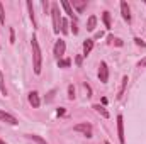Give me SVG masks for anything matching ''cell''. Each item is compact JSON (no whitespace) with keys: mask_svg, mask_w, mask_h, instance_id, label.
Returning a JSON list of instances; mask_svg holds the SVG:
<instances>
[{"mask_svg":"<svg viewBox=\"0 0 146 144\" xmlns=\"http://www.w3.org/2000/svg\"><path fill=\"white\" fill-rule=\"evenodd\" d=\"M68 98H70V100H73V98H75V88H73V85H70V87H68Z\"/></svg>","mask_w":146,"mask_h":144,"instance_id":"22","label":"cell"},{"mask_svg":"<svg viewBox=\"0 0 146 144\" xmlns=\"http://www.w3.org/2000/svg\"><path fill=\"white\" fill-rule=\"evenodd\" d=\"M92 49H94V39H87V41L83 42V54L88 56Z\"/></svg>","mask_w":146,"mask_h":144,"instance_id":"10","label":"cell"},{"mask_svg":"<svg viewBox=\"0 0 146 144\" xmlns=\"http://www.w3.org/2000/svg\"><path fill=\"white\" fill-rule=\"evenodd\" d=\"M58 115H65V108H58Z\"/></svg>","mask_w":146,"mask_h":144,"instance_id":"29","label":"cell"},{"mask_svg":"<svg viewBox=\"0 0 146 144\" xmlns=\"http://www.w3.org/2000/svg\"><path fill=\"white\" fill-rule=\"evenodd\" d=\"M73 131H75V132H82V134H83V136H87V137H92V126H90L88 122L76 124V126L73 127Z\"/></svg>","mask_w":146,"mask_h":144,"instance_id":"3","label":"cell"},{"mask_svg":"<svg viewBox=\"0 0 146 144\" xmlns=\"http://www.w3.org/2000/svg\"><path fill=\"white\" fill-rule=\"evenodd\" d=\"M31 48H33V59H34V73L39 75L41 73V63H42V56H41V48L36 37H33L31 41Z\"/></svg>","mask_w":146,"mask_h":144,"instance_id":"1","label":"cell"},{"mask_svg":"<svg viewBox=\"0 0 146 144\" xmlns=\"http://www.w3.org/2000/svg\"><path fill=\"white\" fill-rule=\"evenodd\" d=\"M106 144H110V143H106Z\"/></svg>","mask_w":146,"mask_h":144,"instance_id":"32","label":"cell"},{"mask_svg":"<svg viewBox=\"0 0 146 144\" xmlns=\"http://www.w3.org/2000/svg\"><path fill=\"white\" fill-rule=\"evenodd\" d=\"M85 90H87V93H88V95H87V97H92V95H90V93H92V90H90V87H88V85H87V83H85Z\"/></svg>","mask_w":146,"mask_h":144,"instance_id":"28","label":"cell"},{"mask_svg":"<svg viewBox=\"0 0 146 144\" xmlns=\"http://www.w3.org/2000/svg\"><path fill=\"white\" fill-rule=\"evenodd\" d=\"M139 66H146V59H143V61L139 63Z\"/></svg>","mask_w":146,"mask_h":144,"instance_id":"30","label":"cell"},{"mask_svg":"<svg viewBox=\"0 0 146 144\" xmlns=\"http://www.w3.org/2000/svg\"><path fill=\"white\" fill-rule=\"evenodd\" d=\"M0 92H2V95H7V88H5V81H3L2 71H0Z\"/></svg>","mask_w":146,"mask_h":144,"instance_id":"18","label":"cell"},{"mask_svg":"<svg viewBox=\"0 0 146 144\" xmlns=\"http://www.w3.org/2000/svg\"><path fill=\"white\" fill-rule=\"evenodd\" d=\"M73 7L76 9V12H78V14H82V12L85 10V7H87V2H78V0H73Z\"/></svg>","mask_w":146,"mask_h":144,"instance_id":"12","label":"cell"},{"mask_svg":"<svg viewBox=\"0 0 146 144\" xmlns=\"http://www.w3.org/2000/svg\"><path fill=\"white\" fill-rule=\"evenodd\" d=\"M27 137H29V139H33V141H36L37 144H48L46 141H44V139H42V137H39V136H34V134H31V136H27Z\"/></svg>","mask_w":146,"mask_h":144,"instance_id":"20","label":"cell"},{"mask_svg":"<svg viewBox=\"0 0 146 144\" xmlns=\"http://www.w3.org/2000/svg\"><path fill=\"white\" fill-rule=\"evenodd\" d=\"M94 108H95V110H97V112H99V114L104 117V119H109V112L102 107V105H94Z\"/></svg>","mask_w":146,"mask_h":144,"instance_id":"14","label":"cell"},{"mask_svg":"<svg viewBox=\"0 0 146 144\" xmlns=\"http://www.w3.org/2000/svg\"><path fill=\"white\" fill-rule=\"evenodd\" d=\"M126 85H127V76H122V83H121V90H119V95H117V98H121V97H122Z\"/></svg>","mask_w":146,"mask_h":144,"instance_id":"17","label":"cell"},{"mask_svg":"<svg viewBox=\"0 0 146 144\" xmlns=\"http://www.w3.org/2000/svg\"><path fill=\"white\" fill-rule=\"evenodd\" d=\"M54 92H56V90H51V92H49V97L46 98L48 102H51V100H53V95H54Z\"/></svg>","mask_w":146,"mask_h":144,"instance_id":"27","label":"cell"},{"mask_svg":"<svg viewBox=\"0 0 146 144\" xmlns=\"http://www.w3.org/2000/svg\"><path fill=\"white\" fill-rule=\"evenodd\" d=\"M61 5H63L65 12H66L70 17H73V20H75V12H73V9H72V5H70V2H68V0H61Z\"/></svg>","mask_w":146,"mask_h":144,"instance_id":"11","label":"cell"},{"mask_svg":"<svg viewBox=\"0 0 146 144\" xmlns=\"http://www.w3.org/2000/svg\"><path fill=\"white\" fill-rule=\"evenodd\" d=\"M72 65V59H58V66L60 68H66Z\"/></svg>","mask_w":146,"mask_h":144,"instance_id":"19","label":"cell"},{"mask_svg":"<svg viewBox=\"0 0 146 144\" xmlns=\"http://www.w3.org/2000/svg\"><path fill=\"white\" fill-rule=\"evenodd\" d=\"M0 22L5 24V12H3V5L0 3Z\"/></svg>","mask_w":146,"mask_h":144,"instance_id":"23","label":"cell"},{"mask_svg":"<svg viewBox=\"0 0 146 144\" xmlns=\"http://www.w3.org/2000/svg\"><path fill=\"white\" fill-rule=\"evenodd\" d=\"M65 51H66V44H65V41H63V39L56 41V44H54V56L60 59V58L65 54Z\"/></svg>","mask_w":146,"mask_h":144,"instance_id":"5","label":"cell"},{"mask_svg":"<svg viewBox=\"0 0 146 144\" xmlns=\"http://www.w3.org/2000/svg\"><path fill=\"white\" fill-rule=\"evenodd\" d=\"M102 20H104L106 27L110 29V14H109V12H104V14H102Z\"/></svg>","mask_w":146,"mask_h":144,"instance_id":"16","label":"cell"},{"mask_svg":"<svg viewBox=\"0 0 146 144\" xmlns=\"http://www.w3.org/2000/svg\"><path fill=\"white\" fill-rule=\"evenodd\" d=\"M29 104H31L34 108H37L39 105H41V100H39L37 92H31V93H29Z\"/></svg>","mask_w":146,"mask_h":144,"instance_id":"9","label":"cell"},{"mask_svg":"<svg viewBox=\"0 0 146 144\" xmlns=\"http://www.w3.org/2000/svg\"><path fill=\"white\" fill-rule=\"evenodd\" d=\"M134 41H136V44H138V46H141V48H145V46H146V44L143 42V41H141V39H139V37H136Z\"/></svg>","mask_w":146,"mask_h":144,"instance_id":"25","label":"cell"},{"mask_svg":"<svg viewBox=\"0 0 146 144\" xmlns=\"http://www.w3.org/2000/svg\"><path fill=\"white\" fill-rule=\"evenodd\" d=\"M10 42H15V32H14V29H10Z\"/></svg>","mask_w":146,"mask_h":144,"instance_id":"26","label":"cell"},{"mask_svg":"<svg viewBox=\"0 0 146 144\" xmlns=\"http://www.w3.org/2000/svg\"><path fill=\"white\" fill-rule=\"evenodd\" d=\"M61 32H63V34L68 32V20H65V19L61 20Z\"/></svg>","mask_w":146,"mask_h":144,"instance_id":"21","label":"cell"},{"mask_svg":"<svg viewBox=\"0 0 146 144\" xmlns=\"http://www.w3.org/2000/svg\"><path fill=\"white\" fill-rule=\"evenodd\" d=\"M51 15H53V31L56 32V34H60V31H61V15H60V7L56 5V3H53V7H51Z\"/></svg>","mask_w":146,"mask_h":144,"instance_id":"2","label":"cell"},{"mask_svg":"<svg viewBox=\"0 0 146 144\" xmlns=\"http://www.w3.org/2000/svg\"><path fill=\"white\" fill-rule=\"evenodd\" d=\"M121 12H122V17H124V20L131 22V10H129V5H127V2H121Z\"/></svg>","mask_w":146,"mask_h":144,"instance_id":"8","label":"cell"},{"mask_svg":"<svg viewBox=\"0 0 146 144\" xmlns=\"http://www.w3.org/2000/svg\"><path fill=\"white\" fill-rule=\"evenodd\" d=\"M117 136H119V143L124 144V119H122V115H117Z\"/></svg>","mask_w":146,"mask_h":144,"instance_id":"7","label":"cell"},{"mask_svg":"<svg viewBox=\"0 0 146 144\" xmlns=\"http://www.w3.org/2000/svg\"><path fill=\"white\" fill-rule=\"evenodd\" d=\"M0 144H7V143H3V141H0Z\"/></svg>","mask_w":146,"mask_h":144,"instance_id":"31","label":"cell"},{"mask_svg":"<svg viewBox=\"0 0 146 144\" xmlns=\"http://www.w3.org/2000/svg\"><path fill=\"white\" fill-rule=\"evenodd\" d=\"M110 41H112L115 46H122V41H121V39H117V37H110Z\"/></svg>","mask_w":146,"mask_h":144,"instance_id":"24","label":"cell"},{"mask_svg":"<svg viewBox=\"0 0 146 144\" xmlns=\"http://www.w3.org/2000/svg\"><path fill=\"white\" fill-rule=\"evenodd\" d=\"M95 26H97V17H95V15L88 17V20H87V31H94Z\"/></svg>","mask_w":146,"mask_h":144,"instance_id":"13","label":"cell"},{"mask_svg":"<svg viewBox=\"0 0 146 144\" xmlns=\"http://www.w3.org/2000/svg\"><path fill=\"white\" fill-rule=\"evenodd\" d=\"M0 122L10 124V126H17V124H19V122H17V119H15L14 115H10L9 112H3V110H0Z\"/></svg>","mask_w":146,"mask_h":144,"instance_id":"4","label":"cell"},{"mask_svg":"<svg viewBox=\"0 0 146 144\" xmlns=\"http://www.w3.org/2000/svg\"><path fill=\"white\" fill-rule=\"evenodd\" d=\"M99 80L102 83H107L109 81V68H107V65L104 61L100 63V68H99Z\"/></svg>","mask_w":146,"mask_h":144,"instance_id":"6","label":"cell"},{"mask_svg":"<svg viewBox=\"0 0 146 144\" xmlns=\"http://www.w3.org/2000/svg\"><path fill=\"white\" fill-rule=\"evenodd\" d=\"M27 9H29V14H31V20H33V26L36 27V17H34V9H33V2H27Z\"/></svg>","mask_w":146,"mask_h":144,"instance_id":"15","label":"cell"}]
</instances>
